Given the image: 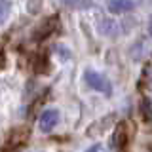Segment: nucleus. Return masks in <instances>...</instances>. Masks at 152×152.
<instances>
[{
  "label": "nucleus",
  "mask_w": 152,
  "mask_h": 152,
  "mask_svg": "<svg viewBox=\"0 0 152 152\" xmlns=\"http://www.w3.org/2000/svg\"><path fill=\"white\" fill-rule=\"evenodd\" d=\"M59 124V110L57 108H46L44 112L40 114V120H38V126H40L42 133H50L53 127Z\"/></svg>",
  "instance_id": "f03ea898"
},
{
  "label": "nucleus",
  "mask_w": 152,
  "mask_h": 152,
  "mask_svg": "<svg viewBox=\"0 0 152 152\" xmlns=\"http://www.w3.org/2000/svg\"><path fill=\"white\" fill-rule=\"evenodd\" d=\"M55 25H57V17H55V15L50 17V19H46V21L36 28V32H34L36 36H34V38H36V40H42V38H46V36L55 28Z\"/></svg>",
  "instance_id": "39448f33"
},
{
  "label": "nucleus",
  "mask_w": 152,
  "mask_h": 152,
  "mask_svg": "<svg viewBox=\"0 0 152 152\" xmlns=\"http://www.w3.org/2000/svg\"><path fill=\"white\" fill-rule=\"evenodd\" d=\"M141 112H142V118H145V122H150L152 120V104L148 99H142L141 101Z\"/></svg>",
  "instance_id": "0eeeda50"
},
{
  "label": "nucleus",
  "mask_w": 152,
  "mask_h": 152,
  "mask_svg": "<svg viewBox=\"0 0 152 152\" xmlns=\"http://www.w3.org/2000/svg\"><path fill=\"white\" fill-rule=\"evenodd\" d=\"M135 8L133 0H108V12L110 13H124Z\"/></svg>",
  "instance_id": "20e7f679"
},
{
  "label": "nucleus",
  "mask_w": 152,
  "mask_h": 152,
  "mask_svg": "<svg viewBox=\"0 0 152 152\" xmlns=\"http://www.w3.org/2000/svg\"><path fill=\"white\" fill-rule=\"evenodd\" d=\"M112 148H116V150H122L124 146L127 145V124L126 122H120L116 126V129H114L112 133Z\"/></svg>",
  "instance_id": "7ed1b4c3"
},
{
  "label": "nucleus",
  "mask_w": 152,
  "mask_h": 152,
  "mask_svg": "<svg viewBox=\"0 0 152 152\" xmlns=\"http://www.w3.org/2000/svg\"><path fill=\"white\" fill-rule=\"evenodd\" d=\"M148 32H150V34H152V17L148 19Z\"/></svg>",
  "instance_id": "9d476101"
},
{
  "label": "nucleus",
  "mask_w": 152,
  "mask_h": 152,
  "mask_svg": "<svg viewBox=\"0 0 152 152\" xmlns=\"http://www.w3.org/2000/svg\"><path fill=\"white\" fill-rule=\"evenodd\" d=\"M40 8H42V0H28L27 2V10H28V13H38L40 12Z\"/></svg>",
  "instance_id": "6e6552de"
},
{
  "label": "nucleus",
  "mask_w": 152,
  "mask_h": 152,
  "mask_svg": "<svg viewBox=\"0 0 152 152\" xmlns=\"http://www.w3.org/2000/svg\"><path fill=\"white\" fill-rule=\"evenodd\" d=\"M61 2H63V4H74L76 0H61Z\"/></svg>",
  "instance_id": "9b49d317"
},
{
  "label": "nucleus",
  "mask_w": 152,
  "mask_h": 152,
  "mask_svg": "<svg viewBox=\"0 0 152 152\" xmlns=\"http://www.w3.org/2000/svg\"><path fill=\"white\" fill-rule=\"evenodd\" d=\"M84 80L91 89H95V91H103V93H110L112 91V86L107 80V76H103L101 72H97V70H93V69H86L84 70Z\"/></svg>",
  "instance_id": "f257e3e1"
},
{
  "label": "nucleus",
  "mask_w": 152,
  "mask_h": 152,
  "mask_svg": "<svg viewBox=\"0 0 152 152\" xmlns=\"http://www.w3.org/2000/svg\"><path fill=\"white\" fill-rule=\"evenodd\" d=\"M10 12H12L10 2H8V0H0V25L6 23V19L10 17Z\"/></svg>",
  "instance_id": "423d86ee"
},
{
  "label": "nucleus",
  "mask_w": 152,
  "mask_h": 152,
  "mask_svg": "<svg viewBox=\"0 0 152 152\" xmlns=\"http://www.w3.org/2000/svg\"><path fill=\"white\" fill-rule=\"evenodd\" d=\"M86 152H101V145H91Z\"/></svg>",
  "instance_id": "1a4fd4ad"
}]
</instances>
